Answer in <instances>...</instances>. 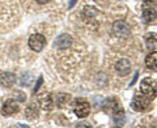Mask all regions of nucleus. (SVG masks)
Wrapping results in <instances>:
<instances>
[{"mask_svg": "<svg viewBox=\"0 0 157 128\" xmlns=\"http://www.w3.org/2000/svg\"><path fill=\"white\" fill-rule=\"evenodd\" d=\"M140 90L144 96L151 98H156L157 97V82L151 77H145L141 80L140 82Z\"/></svg>", "mask_w": 157, "mask_h": 128, "instance_id": "obj_1", "label": "nucleus"}, {"mask_svg": "<svg viewBox=\"0 0 157 128\" xmlns=\"http://www.w3.org/2000/svg\"><path fill=\"white\" fill-rule=\"evenodd\" d=\"M131 107L135 111H145L149 107V98L144 96L143 93L141 94H135L134 98H132Z\"/></svg>", "mask_w": 157, "mask_h": 128, "instance_id": "obj_2", "label": "nucleus"}, {"mask_svg": "<svg viewBox=\"0 0 157 128\" xmlns=\"http://www.w3.org/2000/svg\"><path fill=\"white\" fill-rule=\"evenodd\" d=\"M113 32H114L115 36L119 37V38H128L130 34H131V29L124 21L118 20V21L114 22V25H113Z\"/></svg>", "mask_w": 157, "mask_h": 128, "instance_id": "obj_3", "label": "nucleus"}, {"mask_svg": "<svg viewBox=\"0 0 157 128\" xmlns=\"http://www.w3.org/2000/svg\"><path fill=\"white\" fill-rule=\"evenodd\" d=\"M28 43H29V47H30L33 51L38 52V51H42V48L46 43V39L42 34H33V36H30V38H29Z\"/></svg>", "mask_w": 157, "mask_h": 128, "instance_id": "obj_4", "label": "nucleus"}, {"mask_svg": "<svg viewBox=\"0 0 157 128\" xmlns=\"http://www.w3.org/2000/svg\"><path fill=\"white\" fill-rule=\"evenodd\" d=\"M73 112L78 118H86L90 112V106L86 101H77L73 106Z\"/></svg>", "mask_w": 157, "mask_h": 128, "instance_id": "obj_5", "label": "nucleus"}, {"mask_svg": "<svg viewBox=\"0 0 157 128\" xmlns=\"http://www.w3.org/2000/svg\"><path fill=\"white\" fill-rule=\"evenodd\" d=\"M114 68H115V72L119 76H127L131 72V62L128 59H119L115 63Z\"/></svg>", "mask_w": 157, "mask_h": 128, "instance_id": "obj_6", "label": "nucleus"}, {"mask_svg": "<svg viewBox=\"0 0 157 128\" xmlns=\"http://www.w3.org/2000/svg\"><path fill=\"white\" fill-rule=\"evenodd\" d=\"M72 37L68 36V34H60L56 39L55 42H54V45H55V47H58L59 50H66V48H68L71 45H72Z\"/></svg>", "mask_w": 157, "mask_h": 128, "instance_id": "obj_7", "label": "nucleus"}, {"mask_svg": "<svg viewBox=\"0 0 157 128\" xmlns=\"http://www.w3.org/2000/svg\"><path fill=\"white\" fill-rule=\"evenodd\" d=\"M18 103L17 101L14 100H7L6 102H4L3 105V115L4 116H9V115H13L16 114V112L18 111Z\"/></svg>", "mask_w": 157, "mask_h": 128, "instance_id": "obj_8", "label": "nucleus"}, {"mask_svg": "<svg viewBox=\"0 0 157 128\" xmlns=\"http://www.w3.org/2000/svg\"><path fill=\"white\" fill-rule=\"evenodd\" d=\"M119 109H122V107L119 106V103H118V100L114 97L111 98H107V100L104 102V111L107 112V114H114L115 111H118Z\"/></svg>", "mask_w": 157, "mask_h": 128, "instance_id": "obj_9", "label": "nucleus"}, {"mask_svg": "<svg viewBox=\"0 0 157 128\" xmlns=\"http://www.w3.org/2000/svg\"><path fill=\"white\" fill-rule=\"evenodd\" d=\"M38 102H39V105H41V107L45 111H50V110H52V107H54L52 97L48 94V93H43V94L39 96L38 97Z\"/></svg>", "mask_w": 157, "mask_h": 128, "instance_id": "obj_10", "label": "nucleus"}, {"mask_svg": "<svg viewBox=\"0 0 157 128\" xmlns=\"http://www.w3.org/2000/svg\"><path fill=\"white\" fill-rule=\"evenodd\" d=\"M16 82V75L12 72H0V84L6 88H11Z\"/></svg>", "mask_w": 157, "mask_h": 128, "instance_id": "obj_11", "label": "nucleus"}, {"mask_svg": "<svg viewBox=\"0 0 157 128\" xmlns=\"http://www.w3.org/2000/svg\"><path fill=\"white\" fill-rule=\"evenodd\" d=\"M141 17H143V21L145 24H149L152 21H155L157 17V12L153 7H144L143 12H141Z\"/></svg>", "mask_w": 157, "mask_h": 128, "instance_id": "obj_12", "label": "nucleus"}, {"mask_svg": "<svg viewBox=\"0 0 157 128\" xmlns=\"http://www.w3.org/2000/svg\"><path fill=\"white\" fill-rule=\"evenodd\" d=\"M145 66L149 70H157V51L148 54V56L145 58Z\"/></svg>", "mask_w": 157, "mask_h": 128, "instance_id": "obj_13", "label": "nucleus"}, {"mask_svg": "<svg viewBox=\"0 0 157 128\" xmlns=\"http://www.w3.org/2000/svg\"><path fill=\"white\" fill-rule=\"evenodd\" d=\"M145 45L149 50H153L157 46V34L156 33H148L145 36Z\"/></svg>", "mask_w": 157, "mask_h": 128, "instance_id": "obj_14", "label": "nucleus"}, {"mask_svg": "<svg viewBox=\"0 0 157 128\" xmlns=\"http://www.w3.org/2000/svg\"><path fill=\"white\" fill-rule=\"evenodd\" d=\"M25 116H28L29 119H34L38 116V106L37 103H32L25 109Z\"/></svg>", "mask_w": 157, "mask_h": 128, "instance_id": "obj_15", "label": "nucleus"}, {"mask_svg": "<svg viewBox=\"0 0 157 128\" xmlns=\"http://www.w3.org/2000/svg\"><path fill=\"white\" fill-rule=\"evenodd\" d=\"M113 119H114V122L117 123V124H123L124 123V112L122 109H119L118 111H115L114 114H113Z\"/></svg>", "mask_w": 157, "mask_h": 128, "instance_id": "obj_16", "label": "nucleus"}, {"mask_svg": "<svg viewBox=\"0 0 157 128\" xmlns=\"http://www.w3.org/2000/svg\"><path fill=\"white\" fill-rule=\"evenodd\" d=\"M71 100V96L66 94V93H59V94L56 96V103L59 106H64L66 103H68Z\"/></svg>", "mask_w": 157, "mask_h": 128, "instance_id": "obj_17", "label": "nucleus"}, {"mask_svg": "<svg viewBox=\"0 0 157 128\" xmlns=\"http://www.w3.org/2000/svg\"><path fill=\"white\" fill-rule=\"evenodd\" d=\"M82 14L88 18H92L97 14V11L93 7H84V9H82Z\"/></svg>", "mask_w": 157, "mask_h": 128, "instance_id": "obj_18", "label": "nucleus"}, {"mask_svg": "<svg viewBox=\"0 0 157 128\" xmlns=\"http://www.w3.org/2000/svg\"><path fill=\"white\" fill-rule=\"evenodd\" d=\"M143 6L144 7H156L157 6V0H143Z\"/></svg>", "mask_w": 157, "mask_h": 128, "instance_id": "obj_19", "label": "nucleus"}, {"mask_svg": "<svg viewBox=\"0 0 157 128\" xmlns=\"http://www.w3.org/2000/svg\"><path fill=\"white\" fill-rule=\"evenodd\" d=\"M16 97H17V100L20 101V102H24V101H26V97H25V94H24L22 92H16ZM16 100V101H17Z\"/></svg>", "mask_w": 157, "mask_h": 128, "instance_id": "obj_20", "label": "nucleus"}, {"mask_svg": "<svg viewBox=\"0 0 157 128\" xmlns=\"http://www.w3.org/2000/svg\"><path fill=\"white\" fill-rule=\"evenodd\" d=\"M42 81H43V77H42V76H39L38 81H37V84H36V86H34V93H37V92H38V89H39V86H41Z\"/></svg>", "mask_w": 157, "mask_h": 128, "instance_id": "obj_21", "label": "nucleus"}, {"mask_svg": "<svg viewBox=\"0 0 157 128\" xmlns=\"http://www.w3.org/2000/svg\"><path fill=\"white\" fill-rule=\"evenodd\" d=\"M137 77H139V72H135V75H134V78H132V81L128 84V88H131L134 84L136 82V80H137Z\"/></svg>", "mask_w": 157, "mask_h": 128, "instance_id": "obj_22", "label": "nucleus"}, {"mask_svg": "<svg viewBox=\"0 0 157 128\" xmlns=\"http://www.w3.org/2000/svg\"><path fill=\"white\" fill-rule=\"evenodd\" d=\"M76 2H77V0H70V4H68V9H72L73 6L76 4Z\"/></svg>", "mask_w": 157, "mask_h": 128, "instance_id": "obj_23", "label": "nucleus"}, {"mask_svg": "<svg viewBox=\"0 0 157 128\" xmlns=\"http://www.w3.org/2000/svg\"><path fill=\"white\" fill-rule=\"evenodd\" d=\"M38 4H47L48 2H51V0H36Z\"/></svg>", "mask_w": 157, "mask_h": 128, "instance_id": "obj_24", "label": "nucleus"}, {"mask_svg": "<svg viewBox=\"0 0 157 128\" xmlns=\"http://www.w3.org/2000/svg\"><path fill=\"white\" fill-rule=\"evenodd\" d=\"M78 127H90V124H88V123H81V124H78Z\"/></svg>", "mask_w": 157, "mask_h": 128, "instance_id": "obj_25", "label": "nucleus"}]
</instances>
